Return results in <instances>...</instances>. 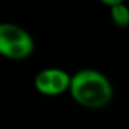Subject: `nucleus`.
<instances>
[{
    "mask_svg": "<svg viewBox=\"0 0 129 129\" xmlns=\"http://www.w3.org/2000/svg\"><path fill=\"white\" fill-rule=\"evenodd\" d=\"M71 96L86 108H102L113 99V86L99 71L81 69L72 75Z\"/></svg>",
    "mask_w": 129,
    "mask_h": 129,
    "instance_id": "obj_1",
    "label": "nucleus"
},
{
    "mask_svg": "<svg viewBox=\"0 0 129 129\" xmlns=\"http://www.w3.org/2000/svg\"><path fill=\"white\" fill-rule=\"evenodd\" d=\"M35 50L33 39L24 29L11 23H0V56L23 60Z\"/></svg>",
    "mask_w": 129,
    "mask_h": 129,
    "instance_id": "obj_2",
    "label": "nucleus"
},
{
    "mask_svg": "<svg viewBox=\"0 0 129 129\" xmlns=\"http://www.w3.org/2000/svg\"><path fill=\"white\" fill-rule=\"evenodd\" d=\"M72 77L57 68H48L41 71L35 77V87L39 93L47 96H57L71 89Z\"/></svg>",
    "mask_w": 129,
    "mask_h": 129,
    "instance_id": "obj_3",
    "label": "nucleus"
},
{
    "mask_svg": "<svg viewBox=\"0 0 129 129\" xmlns=\"http://www.w3.org/2000/svg\"><path fill=\"white\" fill-rule=\"evenodd\" d=\"M110 14H111V20L114 21L116 26L125 29L129 26V8L125 5V2L116 3L110 6Z\"/></svg>",
    "mask_w": 129,
    "mask_h": 129,
    "instance_id": "obj_4",
    "label": "nucleus"
},
{
    "mask_svg": "<svg viewBox=\"0 0 129 129\" xmlns=\"http://www.w3.org/2000/svg\"><path fill=\"white\" fill-rule=\"evenodd\" d=\"M99 2H102L104 5L111 6V5H116V3H120V2H125V0H99Z\"/></svg>",
    "mask_w": 129,
    "mask_h": 129,
    "instance_id": "obj_5",
    "label": "nucleus"
}]
</instances>
